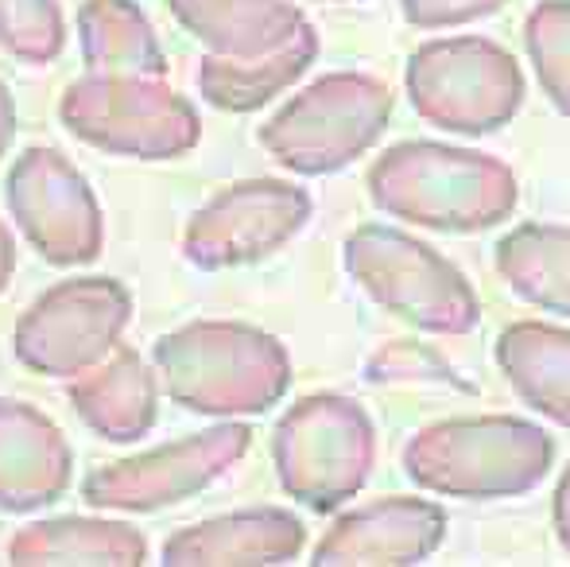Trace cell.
<instances>
[{"label":"cell","mask_w":570,"mask_h":567,"mask_svg":"<svg viewBox=\"0 0 570 567\" xmlns=\"http://www.w3.org/2000/svg\"><path fill=\"white\" fill-rule=\"evenodd\" d=\"M376 211L439 234H481L517 211V175L485 151L435 140L392 144L368 167Z\"/></svg>","instance_id":"obj_1"},{"label":"cell","mask_w":570,"mask_h":567,"mask_svg":"<svg viewBox=\"0 0 570 567\" xmlns=\"http://www.w3.org/2000/svg\"><path fill=\"white\" fill-rule=\"evenodd\" d=\"M151 362L164 393L198 417H261L292 385L284 342L248 323H187L156 342Z\"/></svg>","instance_id":"obj_2"},{"label":"cell","mask_w":570,"mask_h":567,"mask_svg":"<svg viewBox=\"0 0 570 567\" xmlns=\"http://www.w3.org/2000/svg\"><path fill=\"white\" fill-rule=\"evenodd\" d=\"M556 443L520 417H462L428 424L404 447V475L443 498H520L548 478Z\"/></svg>","instance_id":"obj_3"},{"label":"cell","mask_w":570,"mask_h":567,"mask_svg":"<svg viewBox=\"0 0 570 567\" xmlns=\"http://www.w3.org/2000/svg\"><path fill=\"white\" fill-rule=\"evenodd\" d=\"M279 486L315 514H334L357 498L376 462V428L357 401L315 393L295 401L272 436Z\"/></svg>","instance_id":"obj_4"},{"label":"cell","mask_w":570,"mask_h":567,"mask_svg":"<svg viewBox=\"0 0 570 567\" xmlns=\"http://www.w3.org/2000/svg\"><path fill=\"white\" fill-rule=\"evenodd\" d=\"M392 117V90L368 75H326L261 125V148L295 175H334L365 156Z\"/></svg>","instance_id":"obj_5"},{"label":"cell","mask_w":570,"mask_h":567,"mask_svg":"<svg viewBox=\"0 0 570 567\" xmlns=\"http://www.w3.org/2000/svg\"><path fill=\"white\" fill-rule=\"evenodd\" d=\"M345 273L368 300L428 334H470L481 323V300L462 273L392 226H357L345 242Z\"/></svg>","instance_id":"obj_6"},{"label":"cell","mask_w":570,"mask_h":567,"mask_svg":"<svg viewBox=\"0 0 570 567\" xmlns=\"http://www.w3.org/2000/svg\"><path fill=\"white\" fill-rule=\"evenodd\" d=\"M59 121L109 156L179 159L203 140V121L183 94L159 78L86 75L59 98Z\"/></svg>","instance_id":"obj_7"},{"label":"cell","mask_w":570,"mask_h":567,"mask_svg":"<svg viewBox=\"0 0 570 567\" xmlns=\"http://www.w3.org/2000/svg\"><path fill=\"white\" fill-rule=\"evenodd\" d=\"M407 98L428 125L458 137H485L509 125L524 101L517 59L493 39H431L407 59Z\"/></svg>","instance_id":"obj_8"},{"label":"cell","mask_w":570,"mask_h":567,"mask_svg":"<svg viewBox=\"0 0 570 567\" xmlns=\"http://www.w3.org/2000/svg\"><path fill=\"white\" fill-rule=\"evenodd\" d=\"M132 319V295L114 276H78L47 287L20 315L12 350L39 378H78L106 362Z\"/></svg>","instance_id":"obj_9"},{"label":"cell","mask_w":570,"mask_h":567,"mask_svg":"<svg viewBox=\"0 0 570 567\" xmlns=\"http://www.w3.org/2000/svg\"><path fill=\"white\" fill-rule=\"evenodd\" d=\"M4 203L31 250L55 268L90 265L106 242V218L86 175L55 148H28L12 164Z\"/></svg>","instance_id":"obj_10"},{"label":"cell","mask_w":570,"mask_h":567,"mask_svg":"<svg viewBox=\"0 0 570 567\" xmlns=\"http://www.w3.org/2000/svg\"><path fill=\"white\" fill-rule=\"evenodd\" d=\"M248 443H253V431L245 424H218L156 451L90 470L82 482V498L94 509H114V514H156L218 482L229 467L245 459Z\"/></svg>","instance_id":"obj_11"},{"label":"cell","mask_w":570,"mask_h":567,"mask_svg":"<svg viewBox=\"0 0 570 567\" xmlns=\"http://www.w3.org/2000/svg\"><path fill=\"white\" fill-rule=\"evenodd\" d=\"M311 218V195L284 179H240L218 190L183 229V257L203 273L256 265Z\"/></svg>","instance_id":"obj_12"},{"label":"cell","mask_w":570,"mask_h":567,"mask_svg":"<svg viewBox=\"0 0 570 567\" xmlns=\"http://www.w3.org/2000/svg\"><path fill=\"white\" fill-rule=\"evenodd\" d=\"M446 537V514L428 498H381L334 521L318 540V567L342 564H423Z\"/></svg>","instance_id":"obj_13"},{"label":"cell","mask_w":570,"mask_h":567,"mask_svg":"<svg viewBox=\"0 0 570 567\" xmlns=\"http://www.w3.org/2000/svg\"><path fill=\"white\" fill-rule=\"evenodd\" d=\"M75 451L55 420L0 397V509L31 514L70 490Z\"/></svg>","instance_id":"obj_14"},{"label":"cell","mask_w":570,"mask_h":567,"mask_svg":"<svg viewBox=\"0 0 570 567\" xmlns=\"http://www.w3.org/2000/svg\"><path fill=\"white\" fill-rule=\"evenodd\" d=\"M307 529L287 509H240L210 517L203 525L167 537V567H248V564H292L303 553Z\"/></svg>","instance_id":"obj_15"},{"label":"cell","mask_w":570,"mask_h":567,"mask_svg":"<svg viewBox=\"0 0 570 567\" xmlns=\"http://www.w3.org/2000/svg\"><path fill=\"white\" fill-rule=\"evenodd\" d=\"M70 404L82 424L109 443H136L156 428L159 381L136 350L120 346L109 362L70 381Z\"/></svg>","instance_id":"obj_16"},{"label":"cell","mask_w":570,"mask_h":567,"mask_svg":"<svg viewBox=\"0 0 570 567\" xmlns=\"http://www.w3.org/2000/svg\"><path fill=\"white\" fill-rule=\"evenodd\" d=\"M171 16L226 59H256L284 47L307 16L287 0H167Z\"/></svg>","instance_id":"obj_17"},{"label":"cell","mask_w":570,"mask_h":567,"mask_svg":"<svg viewBox=\"0 0 570 567\" xmlns=\"http://www.w3.org/2000/svg\"><path fill=\"white\" fill-rule=\"evenodd\" d=\"M148 560V540L125 521L98 517H51L23 525L8 540V564L51 567V564H101V567H140Z\"/></svg>","instance_id":"obj_18"},{"label":"cell","mask_w":570,"mask_h":567,"mask_svg":"<svg viewBox=\"0 0 570 567\" xmlns=\"http://www.w3.org/2000/svg\"><path fill=\"white\" fill-rule=\"evenodd\" d=\"M318 59V31L303 23L284 47L256 59H226V55H206L198 67V90L222 114H253L268 106L279 90L299 82L307 67Z\"/></svg>","instance_id":"obj_19"},{"label":"cell","mask_w":570,"mask_h":567,"mask_svg":"<svg viewBox=\"0 0 570 567\" xmlns=\"http://www.w3.org/2000/svg\"><path fill=\"white\" fill-rule=\"evenodd\" d=\"M497 365L551 424L570 428V331L551 323H512L497 339Z\"/></svg>","instance_id":"obj_20"},{"label":"cell","mask_w":570,"mask_h":567,"mask_svg":"<svg viewBox=\"0 0 570 567\" xmlns=\"http://www.w3.org/2000/svg\"><path fill=\"white\" fill-rule=\"evenodd\" d=\"M78 39H82V59L94 75L159 78L167 70L156 28L132 0H82Z\"/></svg>","instance_id":"obj_21"},{"label":"cell","mask_w":570,"mask_h":567,"mask_svg":"<svg viewBox=\"0 0 570 567\" xmlns=\"http://www.w3.org/2000/svg\"><path fill=\"white\" fill-rule=\"evenodd\" d=\"M497 273L520 300L570 319V229L528 222L497 245Z\"/></svg>","instance_id":"obj_22"},{"label":"cell","mask_w":570,"mask_h":567,"mask_svg":"<svg viewBox=\"0 0 570 567\" xmlns=\"http://www.w3.org/2000/svg\"><path fill=\"white\" fill-rule=\"evenodd\" d=\"M524 43L543 94L570 117V0H540L524 23Z\"/></svg>","instance_id":"obj_23"},{"label":"cell","mask_w":570,"mask_h":567,"mask_svg":"<svg viewBox=\"0 0 570 567\" xmlns=\"http://www.w3.org/2000/svg\"><path fill=\"white\" fill-rule=\"evenodd\" d=\"M0 47L28 67H47L67 47L59 0H0Z\"/></svg>","instance_id":"obj_24"},{"label":"cell","mask_w":570,"mask_h":567,"mask_svg":"<svg viewBox=\"0 0 570 567\" xmlns=\"http://www.w3.org/2000/svg\"><path fill=\"white\" fill-rule=\"evenodd\" d=\"M446 365L439 362L431 350L415 346V342H396V346L381 350V354L373 358V365H368V378L373 381H396V378H446Z\"/></svg>","instance_id":"obj_25"},{"label":"cell","mask_w":570,"mask_h":567,"mask_svg":"<svg viewBox=\"0 0 570 567\" xmlns=\"http://www.w3.org/2000/svg\"><path fill=\"white\" fill-rule=\"evenodd\" d=\"M504 0H404V20L415 28H458L497 12Z\"/></svg>","instance_id":"obj_26"},{"label":"cell","mask_w":570,"mask_h":567,"mask_svg":"<svg viewBox=\"0 0 570 567\" xmlns=\"http://www.w3.org/2000/svg\"><path fill=\"white\" fill-rule=\"evenodd\" d=\"M551 517H556V537L559 545L570 553V467L567 475L559 478V490H556V506H551Z\"/></svg>","instance_id":"obj_27"},{"label":"cell","mask_w":570,"mask_h":567,"mask_svg":"<svg viewBox=\"0 0 570 567\" xmlns=\"http://www.w3.org/2000/svg\"><path fill=\"white\" fill-rule=\"evenodd\" d=\"M16 137V101L8 94V86L0 82V156L8 151V144Z\"/></svg>","instance_id":"obj_28"},{"label":"cell","mask_w":570,"mask_h":567,"mask_svg":"<svg viewBox=\"0 0 570 567\" xmlns=\"http://www.w3.org/2000/svg\"><path fill=\"white\" fill-rule=\"evenodd\" d=\"M12 268H16V242H12V234H8L4 222H0V292H4L8 281H12Z\"/></svg>","instance_id":"obj_29"}]
</instances>
